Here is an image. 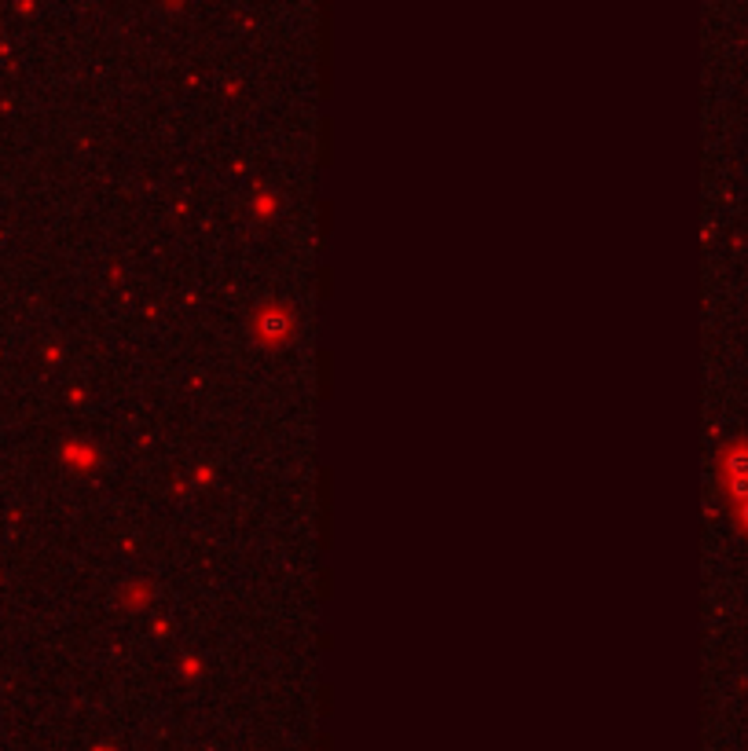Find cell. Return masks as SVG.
<instances>
[{"label":"cell","mask_w":748,"mask_h":751,"mask_svg":"<svg viewBox=\"0 0 748 751\" xmlns=\"http://www.w3.org/2000/svg\"><path fill=\"white\" fill-rule=\"evenodd\" d=\"M744 513H748V509H744Z\"/></svg>","instance_id":"1"}]
</instances>
